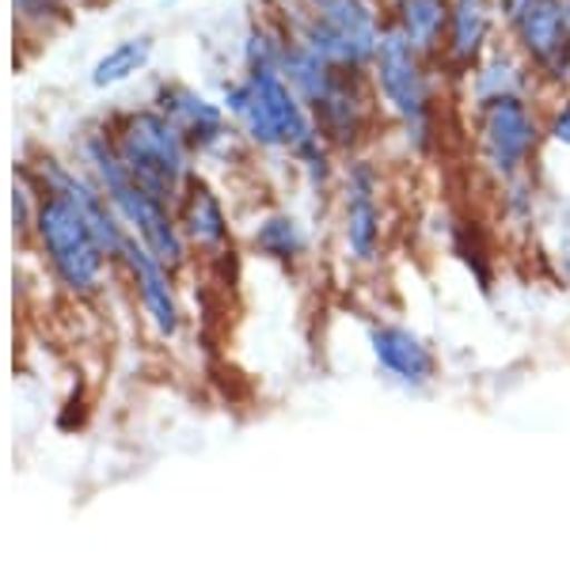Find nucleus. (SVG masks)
Here are the masks:
<instances>
[{
    "label": "nucleus",
    "mask_w": 570,
    "mask_h": 562,
    "mask_svg": "<svg viewBox=\"0 0 570 562\" xmlns=\"http://www.w3.org/2000/svg\"><path fill=\"white\" fill-rule=\"evenodd\" d=\"M370 349L376 365L392 376V381L407 384V388H426L438 376V354L422 335L400 324H373L370 327Z\"/></svg>",
    "instance_id": "9b49d317"
},
{
    "label": "nucleus",
    "mask_w": 570,
    "mask_h": 562,
    "mask_svg": "<svg viewBox=\"0 0 570 562\" xmlns=\"http://www.w3.org/2000/svg\"><path fill=\"white\" fill-rule=\"evenodd\" d=\"M389 20L438 66L449 23V0H389Z\"/></svg>",
    "instance_id": "2eb2a0df"
},
{
    "label": "nucleus",
    "mask_w": 570,
    "mask_h": 562,
    "mask_svg": "<svg viewBox=\"0 0 570 562\" xmlns=\"http://www.w3.org/2000/svg\"><path fill=\"white\" fill-rule=\"evenodd\" d=\"M35 228H39V239L46 255H50L53 270H58V278L77 293L96 289L107 252L99 247V239L88 228L80 206L66 190H46V198L35 209Z\"/></svg>",
    "instance_id": "0eeeda50"
},
{
    "label": "nucleus",
    "mask_w": 570,
    "mask_h": 562,
    "mask_svg": "<svg viewBox=\"0 0 570 562\" xmlns=\"http://www.w3.org/2000/svg\"><path fill=\"white\" fill-rule=\"evenodd\" d=\"M85 160L96 171V183L104 187L110 206L118 209V217L126 220V228L141 239L145 247L160 259L168 270H179L187 263V233L171 214L168 201L153 198L141 183L134 179L130 168L122 164L110 134H91L85 141Z\"/></svg>",
    "instance_id": "7ed1b4c3"
},
{
    "label": "nucleus",
    "mask_w": 570,
    "mask_h": 562,
    "mask_svg": "<svg viewBox=\"0 0 570 562\" xmlns=\"http://www.w3.org/2000/svg\"><path fill=\"white\" fill-rule=\"evenodd\" d=\"M126 266H130L134 282H137V297H141L145 312H149L153 327L160 331L164 338H171L179 331V304H176V289H171V274L149 247L137 236L126 239L122 255H118Z\"/></svg>",
    "instance_id": "f8f14e48"
},
{
    "label": "nucleus",
    "mask_w": 570,
    "mask_h": 562,
    "mask_svg": "<svg viewBox=\"0 0 570 562\" xmlns=\"http://www.w3.org/2000/svg\"><path fill=\"white\" fill-rule=\"evenodd\" d=\"M225 110L236 118V126L252 137L263 149H301L308 137H316V122H312L308 107L293 91L282 69L252 66L244 80H236L225 91Z\"/></svg>",
    "instance_id": "20e7f679"
},
{
    "label": "nucleus",
    "mask_w": 570,
    "mask_h": 562,
    "mask_svg": "<svg viewBox=\"0 0 570 562\" xmlns=\"http://www.w3.org/2000/svg\"><path fill=\"white\" fill-rule=\"evenodd\" d=\"M16 8H20L23 16H58L61 12V4L58 0H16Z\"/></svg>",
    "instance_id": "aec40b11"
},
{
    "label": "nucleus",
    "mask_w": 570,
    "mask_h": 562,
    "mask_svg": "<svg viewBox=\"0 0 570 562\" xmlns=\"http://www.w3.org/2000/svg\"><path fill=\"white\" fill-rule=\"evenodd\" d=\"M285 34L335 69H370L389 16L373 0H289Z\"/></svg>",
    "instance_id": "f03ea898"
},
{
    "label": "nucleus",
    "mask_w": 570,
    "mask_h": 562,
    "mask_svg": "<svg viewBox=\"0 0 570 562\" xmlns=\"http://www.w3.org/2000/svg\"><path fill=\"white\" fill-rule=\"evenodd\" d=\"M130 175L160 201H176L190 179V145L160 110H137L110 134Z\"/></svg>",
    "instance_id": "39448f33"
},
{
    "label": "nucleus",
    "mask_w": 570,
    "mask_h": 562,
    "mask_svg": "<svg viewBox=\"0 0 570 562\" xmlns=\"http://www.w3.org/2000/svg\"><path fill=\"white\" fill-rule=\"evenodd\" d=\"M343 239L354 266H373L384 244L381 168L370 156H354L343 175Z\"/></svg>",
    "instance_id": "1a4fd4ad"
},
{
    "label": "nucleus",
    "mask_w": 570,
    "mask_h": 562,
    "mask_svg": "<svg viewBox=\"0 0 570 562\" xmlns=\"http://www.w3.org/2000/svg\"><path fill=\"white\" fill-rule=\"evenodd\" d=\"M179 225L198 247H209V252L228 244L225 209H220L214 190L198 179H187V187H183V195H179Z\"/></svg>",
    "instance_id": "dca6fc26"
},
{
    "label": "nucleus",
    "mask_w": 570,
    "mask_h": 562,
    "mask_svg": "<svg viewBox=\"0 0 570 562\" xmlns=\"http://www.w3.org/2000/svg\"><path fill=\"white\" fill-rule=\"evenodd\" d=\"M505 31L537 72L540 88L570 91V16L559 0H532Z\"/></svg>",
    "instance_id": "6e6552de"
},
{
    "label": "nucleus",
    "mask_w": 570,
    "mask_h": 562,
    "mask_svg": "<svg viewBox=\"0 0 570 562\" xmlns=\"http://www.w3.org/2000/svg\"><path fill=\"white\" fill-rule=\"evenodd\" d=\"M559 4H563V12L570 16V0H559Z\"/></svg>",
    "instance_id": "4be33fe9"
},
{
    "label": "nucleus",
    "mask_w": 570,
    "mask_h": 562,
    "mask_svg": "<svg viewBox=\"0 0 570 562\" xmlns=\"http://www.w3.org/2000/svg\"><path fill=\"white\" fill-rule=\"evenodd\" d=\"M544 134H548L551 145H563V149H570V91H563V99L551 107V115L544 118Z\"/></svg>",
    "instance_id": "6ab92c4d"
},
{
    "label": "nucleus",
    "mask_w": 570,
    "mask_h": 562,
    "mask_svg": "<svg viewBox=\"0 0 570 562\" xmlns=\"http://www.w3.org/2000/svg\"><path fill=\"white\" fill-rule=\"evenodd\" d=\"M153 58V42L149 39H126L118 46H110L104 58L91 69V85L96 88H115L122 80H130L134 72H141Z\"/></svg>",
    "instance_id": "a211bd4d"
},
{
    "label": "nucleus",
    "mask_w": 570,
    "mask_h": 562,
    "mask_svg": "<svg viewBox=\"0 0 570 562\" xmlns=\"http://www.w3.org/2000/svg\"><path fill=\"white\" fill-rule=\"evenodd\" d=\"M494 23H502L494 0H449V23L438 66L449 77H468L494 46Z\"/></svg>",
    "instance_id": "9d476101"
},
{
    "label": "nucleus",
    "mask_w": 570,
    "mask_h": 562,
    "mask_svg": "<svg viewBox=\"0 0 570 562\" xmlns=\"http://www.w3.org/2000/svg\"><path fill=\"white\" fill-rule=\"evenodd\" d=\"M434 61L407 42L392 20L384 27V39L376 46L370 66L376 99L400 122L403 141L415 156H430L438 149V96H434Z\"/></svg>",
    "instance_id": "f257e3e1"
},
{
    "label": "nucleus",
    "mask_w": 570,
    "mask_h": 562,
    "mask_svg": "<svg viewBox=\"0 0 570 562\" xmlns=\"http://www.w3.org/2000/svg\"><path fill=\"white\" fill-rule=\"evenodd\" d=\"M156 110L187 137L190 149H214L228 137L225 110L187 85H164L156 91Z\"/></svg>",
    "instance_id": "ddd939ff"
},
{
    "label": "nucleus",
    "mask_w": 570,
    "mask_h": 562,
    "mask_svg": "<svg viewBox=\"0 0 570 562\" xmlns=\"http://www.w3.org/2000/svg\"><path fill=\"white\" fill-rule=\"evenodd\" d=\"M468 85H472V103H487V99L499 96H532L537 85V72L521 50H505V46H491L480 58V66L468 72Z\"/></svg>",
    "instance_id": "4468645a"
},
{
    "label": "nucleus",
    "mask_w": 570,
    "mask_h": 562,
    "mask_svg": "<svg viewBox=\"0 0 570 562\" xmlns=\"http://www.w3.org/2000/svg\"><path fill=\"white\" fill-rule=\"evenodd\" d=\"M494 4H499V20H502L505 27H510V23L518 20V16L532 4V0H494Z\"/></svg>",
    "instance_id": "412c9836"
},
{
    "label": "nucleus",
    "mask_w": 570,
    "mask_h": 562,
    "mask_svg": "<svg viewBox=\"0 0 570 562\" xmlns=\"http://www.w3.org/2000/svg\"><path fill=\"white\" fill-rule=\"evenodd\" d=\"M255 244H259V252L266 259H278V263H297L301 255L308 252L305 228H301V220L289 214L266 217L263 225L255 228Z\"/></svg>",
    "instance_id": "f3484780"
},
{
    "label": "nucleus",
    "mask_w": 570,
    "mask_h": 562,
    "mask_svg": "<svg viewBox=\"0 0 570 562\" xmlns=\"http://www.w3.org/2000/svg\"><path fill=\"white\" fill-rule=\"evenodd\" d=\"M475 160L494 183L518 179L532 168L540 145L548 141L544 115L532 103V96H499L475 103L472 118Z\"/></svg>",
    "instance_id": "423d86ee"
},
{
    "label": "nucleus",
    "mask_w": 570,
    "mask_h": 562,
    "mask_svg": "<svg viewBox=\"0 0 570 562\" xmlns=\"http://www.w3.org/2000/svg\"><path fill=\"white\" fill-rule=\"evenodd\" d=\"M80 4H99V0H80Z\"/></svg>",
    "instance_id": "5701e85b"
}]
</instances>
